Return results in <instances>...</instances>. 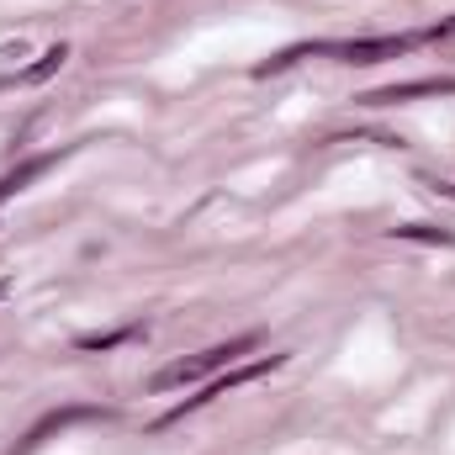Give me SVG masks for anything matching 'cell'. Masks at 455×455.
<instances>
[{"label": "cell", "mask_w": 455, "mask_h": 455, "mask_svg": "<svg viewBox=\"0 0 455 455\" xmlns=\"http://www.w3.org/2000/svg\"><path fill=\"white\" fill-rule=\"evenodd\" d=\"M249 349H259V334H238V339L228 344H212V349H202V355H180V360H170L164 371H154V392H175V387H191V381H207L212 371H228L238 355H249Z\"/></svg>", "instance_id": "obj_1"}, {"label": "cell", "mask_w": 455, "mask_h": 455, "mask_svg": "<svg viewBox=\"0 0 455 455\" xmlns=\"http://www.w3.org/2000/svg\"><path fill=\"white\" fill-rule=\"evenodd\" d=\"M424 37L419 32H381V37H349V43H329V53L339 64H355V69H371V64H387V59H403L413 53Z\"/></svg>", "instance_id": "obj_2"}, {"label": "cell", "mask_w": 455, "mask_h": 455, "mask_svg": "<svg viewBox=\"0 0 455 455\" xmlns=\"http://www.w3.org/2000/svg\"><path fill=\"white\" fill-rule=\"evenodd\" d=\"M286 365V355H259V360H249V365H238V371H228V376H218L212 387H202V397H186L175 413H164L159 424H175V419H186V413H196V408H207V403H218V397H228V392H238V387H249V381H259V376H270V371H281Z\"/></svg>", "instance_id": "obj_3"}, {"label": "cell", "mask_w": 455, "mask_h": 455, "mask_svg": "<svg viewBox=\"0 0 455 455\" xmlns=\"http://www.w3.org/2000/svg\"><path fill=\"white\" fill-rule=\"evenodd\" d=\"M107 419V408H85V403H75V408H59V413H48V419H37L32 429H27V440L16 445L11 455H32V451H43L53 435H64L69 424H101Z\"/></svg>", "instance_id": "obj_4"}, {"label": "cell", "mask_w": 455, "mask_h": 455, "mask_svg": "<svg viewBox=\"0 0 455 455\" xmlns=\"http://www.w3.org/2000/svg\"><path fill=\"white\" fill-rule=\"evenodd\" d=\"M424 96H455V75H429V80H403V85H381L371 96H360L365 107H403V101H424Z\"/></svg>", "instance_id": "obj_5"}, {"label": "cell", "mask_w": 455, "mask_h": 455, "mask_svg": "<svg viewBox=\"0 0 455 455\" xmlns=\"http://www.w3.org/2000/svg\"><path fill=\"white\" fill-rule=\"evenodd\" d=\"M69 154H75V148H48V154H32V159H21L16 170H5V175H0V202L21 196V191L37 180V175H48V170H53L59 159H69Z\"/></svg>", "instance_id": "obj_6"}, {"label": "cell", "mask_w": 455, "mask_h": 455, "mask_svg": "<svg viewBox=\"0 0 455 455\" xmlns=\"http://www.w3.org/2000/svg\"><path fill=\"white\" fill-rule=\"evenodd\" d=\"M64 59H69V43L43 48V53H37V64H27V69L16 75V85H43V80H53V75L64 69Z\"/></svg>", "instance_id": "obj_7"}, {"label": "cell", "mask_w": 455, "mask_h": 455, "mask_svg": "<svg viewBox=\"0 0 455 455\" xmlns=\"http://www.w3.org/2000/svg\"><path fill=\"white\" fill-rule=\"evenodd\" d=\"M143 339V329L132 323V329H116V334H80L75 339V349H85V355H101V349H116V344H132Z\"/></svg>", "instance_id": "obj_8"}, {"label": "cell", "mask_w": 455, "mask_h": 455, "mask_svg": "<svg viewBox=\"0 0 455 455\" xmlns=\"http://www.w3.org/2000/svg\"><path fill=\"white\" fill-rule=\"evenodd\" d=\"M397 238H413V243H455L451 228H435V223H408V228H392Z\"/></svg>", "instance_id": "obj_9"}, {"label": "cell", "mask_w": 455, "mask_h": 455, "mask_svg": "<svg viewBox=\"0 0 455 455\" xmlns=\"http://www.w3.org/2000/svg\"><path fill=\"white\" fill-rule=\"evenodd\" d=\"M419 37H424V43H451V37H455V16H445V21H435V27H424Z\"/></svg>", "instance_id": "obj_10"}, {"label": "cell", "mask_w": 455, "mask_h": 455, "mask_svg": "<svg viewBox=\"0 0 455 455\" xmlns=\"http://www.w3.org/2000/svg\"><path fill=\"white\" fill-rule=\"evenodd\" d=\"M435 191H440V196H451V202H455V186H435Z\"/></svg>", "instance_id": "obj_11"}, {"label": "cell", "mask_w": 455, "mask_h": 455, "mask_svg": "<svg viewBox=\"0 0 455 455\" xmlns=\"http://www.w3.org/2000/svg\"><path fill=\"white\" fill-rule=\"evenodd\" d=\"M5 291H11V286H5V281H0V302H5Z\"/></svg>", "instance_id": "obj_12"}, {"label": "cell", "mask_w": 455, "mask_h": 455, "mask_svg": "<svg viewBox=\"0 0 455 455\" xmlns=\"http://www.w3.org/2000/svg\"><path fill=\"white\" fill-rule=\"evenodd\" d=\"M5 85H16V80H0V91H5Z\"/></svg>", "instance_id": "obj_13"}]
</instances>
